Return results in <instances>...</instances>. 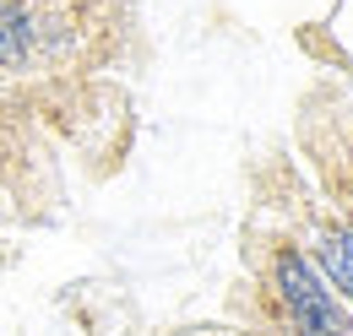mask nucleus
<instances>
[{"mask_svg":"<svg viewBox=\"0 0 353 336\" xmlns=\"http://www.w3.org/2000/svg\"><path fill=\"white\" fill-rule=\"evenodd\" d=\"M277 293H283V304H288L294 336H348V320H343L332 288L310 271L305 255H294V250L277 255Z\"/></svg>","mask_w":353,"mask_h":336,"instance_id":"obj_1","label":"nucleus"},{"mask_svg":"<svg viewBox=\"0 0 353 336\" xmlns=\"http://www.w3.org/2000/svg\"><path fill=\"white\" fill-rule=\"evenodd\" d=\"M44 22L28 0H0V65H28L39 54Z\"/></svg>","mask_w":353,"mask_h":336,"instance_id":"obj_2","label":"nucleus"},{"mask_svg":"<svg viewBox=\"0 0 353 336\" xmlns=\"http://www.w3.org/2000/svg\"><path fill=\"white\" fill-rule=\"evenodd\" d=\"M321 260H326V277L353 298V228H332L321 244Z\"/></svg>","mask_w":353,"mask_h":336,"instance_id":"obj_3","label":"nucleus"}]
</instances>
